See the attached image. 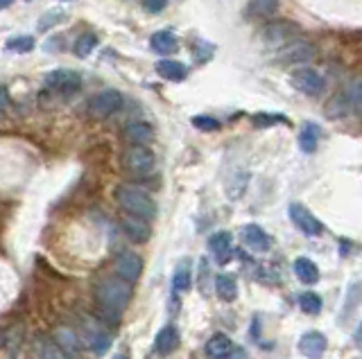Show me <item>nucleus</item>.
Returning a JSON list of instances; mask_svg holds the SVG:
<instances>
[{
  "instance_id": "b1692460",
  "label": "nucleus",
  "mask_w": 362,
  "mask_h": 359,
  "mask_svg": "<svg viewBox=\"0 0 362 359\" xmlns=\"http://www.w3.org/2000/svg\"><path fill=\"white\" fill-rule=\"evenodd\" d=\"M319 145V127L317 125H306L299 134V147L303 154H312Z\"/></svg>"
},
{
  "instance_id": "cd10ccee",
  "label": "nucleus",
  "mask_w": 362,
  "mask_h": 359,
  "mask_svg": "<svg viewBox=\"0 0 362 359\" xmlns=\"http://www.w3.org/2000/svg\"><path fill=\"white\" fill-rule=\"evenodd\" d=\"M57 344L62 346V351H68V353L80 351V346H77V337L71 328H60V330H57Z\"/></svg>"
},
{
  "instance_id": "9b49d317",
  "label": "nucleus",
  "mask_w": 362,
  "mask_h": 359,
  "mask_svg": "<svg viewBox=\"0 0 362 359\" xmlns=\"http://www.w3.org/2000/svg\"><path fill=\"white\" fill-rule=\"evenodd\" d=\"M209 251L213 255V260L218 265H227L233 255V246H231V233L229 231H220L213 233L209 237Z\"/></svg>"
},
{
  "instance_id": "2f4dec72",
  "label": "nucleus",
  "mask_w": 362,
  "mask_h": 359,
  "mask_svg": "<svg viewBox=\"0 0 362 359\" xmlns=\"http://www.w3.org/2000/svg\"><path fill=\"white\" fill-rule=\"evenodd\" d=\"M165 3H168V0H143L145 9H148V12H152V14H159L161 9L165 7Z\"/></svg>"
},
{
  "instance_id": "ddd939ff",
  "label": "nucleus",
  "mask_w": 362,
  "mask_h": 359,
  "mask_svg": "<svg viewBox=\"0 0 362 359\" xmlns=\"http://www.w3.org/2000/svg\"><path fill=\"white\" fill-rule=\"evenodd\" d=\"M179 344H181L179 330H177V328H174V325H165L163 330H159V335H156V339H154V348H156V353L163 355V357L172 355V353L179 348Z\"/></svg>"
},
{
  "instance_id": "72a5a7b5",
  "label": "nucleus",
  "mask_w": 362,
  "mask_h": 359,
  "mask_svg": "<svg viewBox=\"0 0 362 359\" xmlns=\"http://www.w3.org/2000/svg\"><path fill=\"white\" fill-rule=\"evenodd\" d=\"M3 342H5V337H3V332H0V348H3Z\"/></svg>"
},
{
  "instance_id": "f704fd0d",
  "label": "nucleus",
  "mask_w": 362,
  "mask_h": 359,
  "mask_svg": "<svg viewBox=\"0 0 362 359\" xmlns=\"http://www.w3.org/2000/svg\"><path fill=\"white\" fill-rule=\"evenodd\" d=\"M113 359H127V357H125V355H116Z\"/></svg>"
},
{
  "instance_id": "1a4fd4ad",
  "label": "nucleus",
  "mask_w": 362,
  "mask_h": 359,
  "mask_svg": "<svg viewBox=\"0 0 362 359\" xmlns=\"http://www.w3.org/2000/svg\"><path fill=\"white\" fill-rule=\"evenodd\" d=\"M315 59V45H310L306 41H292L286 48H281L279 52V62L283 64H308Z\"/></svg>"
},
{
  "instance_id": "7ed1b4c3",
  "label": "nucleus",
  "mask_w": 362,
  "mask_h": 359,
  "mask_svg": "<svg viewBox=\"0 0 362 359\" xmlns=\"http://www.w3.org/2000/svg\"><path fill=\"white\" fill-rule=\"evenodd\" d=\"M123 165L127 172L132 174H148L154 167V154L152 149H148V145H132L125 149L123 154Z\"/></svg>"
},
{
  "instance_id": "2eb2a0df",
  "label": "nucleus",
  "mask_w": 362,
  "mask_h": 359,
  "mask_svg": "<svg viewBox=\"0 0 362 359\" xmlns=\"http://www.w3.org/2000/svg\"><path fill=\"white\" fill-rule=\"evenodd\" d=\"M84 330H86V344L91 346V351H93L97 357H102L106 351H109L111 337L106 335V332L102 330V328H97L95 323H86Z\"/></svg>"
},
{
  "instance_id": "c85d7f7f",
  "label": "nucleus",
  "mask_w": 362,
  "mask_h": 359,
  "mask_svg": "<svg viewBox=\"0 0 362 359\" xmlns=\"http://www.w3.org/2000/svg\"><path fill=\"white\" fill-rule=\"evenodd\" d=\"M277 7H279V0H251V3H249V9L258 16L274 14V12H277Z\"/></svg>"
},
{
  "instance_id": "f8f14e48",
  "label": "nucleus",
  "mask_w": 362,
  "mask_h": 359,
  "mask_svg": "<svg viewBox=\"0 0 362 359\" xmlns=\"http://www.w3.org/2000/svg\"><path fill=\"white\" fill-rule=\"evenodd\" d=\"M123 231L125 235L132 239V242L136 244H143V242H148L152 231H150V224H148V219H143V217H136V215H125L123 217Z\"/></svg>"
},
{
  "instance_id": "4468645a",
  "label": "nucleus",
  "mask_w": 362,
  "mask_h": 359,
  "mask_svg": "<svg viewBox=\"0 0 362 359\" xmlns=\"http://www.w3.org/2000/svg\"><path fill=\"white\" fill-rule=\"evenodd\" d=\"M324 351H326V337L321 332L310 330V332H306L299 339V353L301 355H306L310 359H317Z\"/></svg>"
},
{
  "instance_id": "393cba45",
  "label": "nucleus",
  "mask_w": 362,
  "mask_h": 359,
  "mask_svg": "<svg viewBox=\"0 0 362 359\" xmlns=\"http://www.w3.org/2000/svg\"><path fill=\"white\" fill-rule=\"evenodd\" d=\"M299 307L303 310V314L317 316L321 312V307H324V303H321V298L315 292H306L299 296Z\"/></svg>"
},
{
  "instance_id": "473e14b6",
  "label": "nucleus",
  "mask_w": 362,
  "mask_h": 359,
  "mask_svg": "<svg viewBox=\"0 0 362 359\" xmlns=\"http://www.w3.org/2000/svg\"><path fill=\"white\" fill-rule=\"evenodd\" d=\"M14 3V0H0V9H5V7H9V5H12Z\"/></svg>"
},
{
  "instance_id": "20e7f679",
  "label": "nucleus",
  "mask_w": 362,
  "mask_h": 359,
  "mask_svg": "<svg viewBox=\"0 0 362 359\" xmlns=\"http://www.w3.org/2000/svg\"><path fill=\"white\" fill-rule=\"evenodd\" d=\"M288 215H290V222L295 224L303 235L308 237H319L324 233V224L319 222V219L312 215L306 206L301 204H290L288 208Z\"/></svg>"
},
{
  "instance_id": "9d476101",
  "label": "nucleus",
  "mask_w": 362,
  "mask_h": 359,
  "mask_svg": "<svg viewBox=\"0 0 362 359\" xmlns=\"http://www.w3.org/2000/svg\"><path fill=\"white\" fill-rule=\"evenodd\" d=\"M240 235H242V242L247 244L253 253H267L270 251L272 239L258 224H244L240 228Z\"/></svg>"
},
{
  "instance_id": "dca6fc26",
  "label": "nucleus",
  "mask_w": 362,
  "mask_h": 359,
  "mask_svg": "<svg viewBox=\"0 0 362 359\" xmlns=\"http://www.w3.org/2000/svg\"><path fill=\"white\" fill-rule=\"evenodd\" d=\"M150 45L154 52H159L163 57H168V55H174L179 50V41H177V36H174L170 29H161V32H156L152 34L150 38Z\"/></svg>"
},
{
  "instance_id": "5701e85b",
  "label": "nucleus",
  "mask_w": 362,
  "mask_h": 359,
  "mask_svg": "<svg viewBox=\"0 0 362 359\" xmlns=\"http://www.w3.org/2000/svg\"><path fill=\"white\" fill-rule=\"evenodd\" d=\"M36 351L41 355V359H68L66 351H62V346L50 337H36Z\"/></svg>"
},
{
  "instance_id": "6ab92c4d",
  "label": "nucleus",
  "mask_w": 362,
  "mask_h": 359,
  "mask_svg": "<svg viewBox=\"0 0 362 359\" xmlns=\"http://www.w3.org/2000/svg\"><path fill=\"white\" fill-rule=\"evenodd\" d=\"M190 283H193V269H190V260L188 258H183V260L177 265L174 269V276H172V289L177 294H183L190 289Z\"/></svg>"
},
{
  "instance_id": "39448f33",
  "label": "nucleus",
  "mask_w": 362,
  "mask_h": 359,
  "mask_svg": "<svg viewBox=\"0 0 362 359\" xmlns=\"http://www.w3.org/2000/svg\"><path fill=\"white\" fill-rule=\"evenodd\" d=\"M123 106V95L118 91H113V88H106V91H100L89 104V113L97 120H104L113 115L116 111H120Z\"/></svg>"
},
{
  "instance_id": "4be33fe9",
  "label": "nucleus",
  "mask_w": 362,
  "mask_h": 359,
  "mask_svg": "<svg viewBox=\"0 0 362 359\" xmlns=\"http://www.w3.org/2000/svg\"><path fill=\"white\" fill-rule=\"evenodd\" d=\"M215 294L220 296V301L233 303L238 298V285H236V281H233V278L227 276V274H220L218 278H215Z\"/></svg>"
},
{
  "instance_id": "c756f323",
  "label": "nucleus",
  "mask_w": 362,
  "mask_h": 359,
  "mask_svg": "<svg viewBox=\"0 0 362 359\" xmlns=\"http://www.w3.org/2000/svg\"><path fill=\"white\" fill-rule=\"evenodd\" d=\"M253 125H256V127L288 125V118L281 115V113H258V115H253Z\"/></svg>"
},
{
  "instance_id": "423d86ee",
  "label": "nucleus",
  "mask_w": 362,
  "mask_h": 359,
  "mask_svg": "<svg viewBox=\"0 0 362 359\" xmlns=\"http://www.w3.org/2000/svg\"><path fill=\"white\" fill-rule=\"evenodd\" d=\"M292 86L297 88V91H301L303 95H310V97H317L321 95V91H324V77H321L315 68H299V71L292 73Z\"/></svg>"
},
{
  "instance_id": "0eeeda50",
  "label": "nucleus",
  "mask_w": 362,
  "mask_h": 359,
  "mask_svg": "<svg viewBox=\"0 0 362 359\" xmlns=\"http://www.w3.org/2000/svg\"><path fill=\"white\" fill-rule=\"evenodd\" d=\"M46 84L53 88V91L62 93V95H71L75 93L82 84V77L75 71H64V68H57V71L46 75Z\"/></svg>"
},
{
  "instance_id": "6e6552de",
  "label": "nucleus",
  "mask_w": 362,
  "mask_h": 359,
  "mask_svg": "<svg viewBox=\"0 0 362 359\" xmlns=\"http://www.w3.org/2000/svg\"><path fill=\"white\" fill-rule=\"evenodd\" d=\"M116 274H118V278H123L125 283L130 285L136 283L143 274V258L132 251H123L116 258Z\"/></svg>"
},
{
  "instance_id": "f03ea898",
  "label": "nucleus",
  "mask_w": 362,
  "mask_h": 359,
  "mask_svg": "<svg viewBox=\"0 0 362 359\" xmlns=\"http://www.w3.org/2000/svg\"><path fill=\"white\" fill-rule=\"evenodd\" d=\"M116 202H118V206L127 215H136L143 219H152L156 215L154 199L145 190H141V188L130 185V183H123L116 188Z\"/></svg>"
},
{
  "instance_id": "a878e982",
  "label": "nucleus",
  "mask_w": 362,
  "mask_h": 359,
  "mask_svg": "<svg viewBox=\"0 0 362 359\" xmlns=\"http://www.w3.org/2000/svg\"><path fill=\"white\" fill-rule=\"evenodd\" d=\"M34 45H36L34 38L27 36V34L12 36V38L7 41V50H12V52H16V55H27V52H32Z\"/></svg>"
},
{
  "instance_id": "a211bd4d",
  "label": "nucleus",
  "mask_w": 362,
  "mask_h": 359,
  "mask_svg": "<svg viewBox=\"0 0 362 359\" xmlns=\"http://www.w3.org/2000/svg\"><path fill=\"white\" fill-rule=\"evenodd\" d=\"M125 141L132 145H150L154 138V129L145 122H132L130 127H125Z\"/></svg>"
},
{
  "instance_id": "412c9836",
  "label": "nucleus",
  "mask_w": 362,
  "mask_h": 359,
  "mask_svg": "<svg viewBox=\"0 0 362 359\" xmlns=\"http://www.w3.org/2000/svg\"><path fill=\"white\" fill-rule=\"evenodd\" d=\"M156 73H159L163 79H168V82H181V79L188 75L186 66L174 62V59H161V62L156 64Z\"/></svg>"
},
{
  "instance_id": "aec40b11",
  "label": "nucleus",
  "mask_w": 362,
  "mask_h": 359,
  "mask_svg": "<svg viewBox=\"0 0 362 359\" xmlns=\"http://www.w3.org/2000/svg\"><path fill=\"white\" fill-rule=\"evenodd\" d=\"M295 274L303 285H315L319 281V267L312 262L310 258H297Z\"/></svg>"
},
{
  "instance_id": "f257e3e1",
  "label": "nucleus",
  "mask_w": 362,
  "mask_h": 359,
  "mask_svg": "<svg viewBox=\"0 0 362 359\" xmlns=\"http://www.w3.org/2000/svg\"><path fill=\"white\" fill-rule=\"evenodd\" d=\"M132 298V287L130 283H125L123 278H104L95 287V301L100 305V310L118 321V316L125 312V307L130 305Z\"/></svg>"
},
{
  "instance_id": "bb28decb",
  "label": "nucleus",
  "mask_w": 362,
  "mask_h": 359,
  "mask_svg": "<svg viewBox=\"0 0 362 359\" xmlns=\"http://www.w3.org/2000/svg\"><path fill=\"white\" fill-rule=\"evenodd\" d=\"M95 45H97V36L93 34V32H84L80 38H77V41H75V55L77 57H89L91 52H93V50H95Z\"/></svg>"
},
{
  "instance_id": "f3484780",
  "label": "nucleus",
  "mask_w": 362,
  "mask_h": 359,
  "mask_svg": "<svg viewBox=\"0 0 362 359\" xmlns=\"http://www.w3.org/2000/svg\"><path fill=\"white\" fill-rule=\"evenodd\" d=\"M204 351H207V357L209 359H227L233 353V344H231V339L227 335L218 332V335H213L209 339L207 348H204Z\"/></svg>"
},
{
  "instance_id": "7c9ffc66",
  "label": "nucleus",
  "mask_w": 362,
  "mask_h": 359,
  "mask_svg": "<svg viewBox=\"0 0 362 359\" xmlns=\"http://www.w3.org/2000/svg\"><path fill=\"white\" fill-rule=\"evenodd\" d=\"M193 127L200 129V132H218V129H220V120H215L211 115H195L193 118Z\"/></svg>"
}]
</instances>
